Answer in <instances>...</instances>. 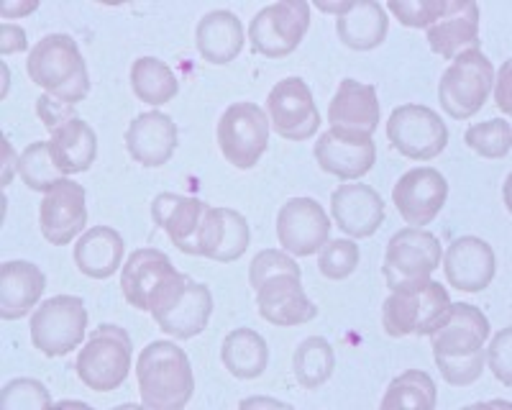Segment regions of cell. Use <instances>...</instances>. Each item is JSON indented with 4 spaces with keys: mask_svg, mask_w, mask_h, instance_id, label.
<instances>
[{
    "mask_svg": "<svg viewBox=\"0 0 512 410\" xmlns=\"http://www.w3.org/2000/svg\"><path fill=\"white\" fill-rule=\"evenodd\" d=\"M131 88H134V95L141 103L157 108L180 93V82L162 59L141 57L131 67Z\"/></svg>",
    "mask_w": 512,
    "mask_h": 410,
    "instance_id": "obj_33",
    "label": "cell"
},
{
    "mask_svg": "<svg viewBox=\"0 0 512 410\" xmlns=\"http://www.w3.org/2000/svg\"><path fill=\"white\" fill-rule=\"evenodd\" d=\"M446 198V177L438 170H433V167H415V170L405 172L397 180L395 190H392V200H395L397 211L413 229L428 226L443 211Z\"/></svg>",
    "mask_w": 512,
    "mask_h": 410,
    "instance_id": "obj_15",
    "label": "cell"
},
{
    "mask_svg": "<svg viewBox=\"0 0 512 410\" xmlns=\"http://www.w3.org/2000/svg\"><path fill=\"white\" fill-rule=\"evenodd\" d=\"M333 369H336V354L323 336H310L295 349L292 372L305 390H318L320 385H326L331 380Z\"/></svg>",
    "mask_w": 512,
    "mask_h": 410,
    "instance_id": "obj_34",
    "label": "cell"
},
{
    "mask_svg": "<svg viewBox=\"0 0 512 410\" xmlns=\"http://www.w3.org/2000/svg\"><path fill=\"white\" fill-rule=\"evenodd\" d=\"M379 118H382V108H379L377 88L369 85V82L346 77L338 85L336 95L331 100V108H328L331 129L372 136L379 126Z\"/></svg>",
    "mask_w": 512,
    "mask_h": 410,
    "instance_id": "obj_20",
    "label": "cell"
},
{
    "mask_svg": "<svg viewBox=\"0 0 512 410\" xmlns=\"http://www.w3.org/2000/svg\"><path fill=\"white\" fill-rule=\"evenodd\" d=\"M36 113H39L41 123H44L49 131L59 129L62 123L77 118L75 106H70V103H64V100L54 98V95H49V93H44L39 100H36Z\"/></svg>",
    "mask_w": 512,
    "mask_h": 410,
    "instance_id": "obj_43",
    "label": "cell"
},
{
    "mask_svg": "<svg viewBox=\"0 0 512 410\" xmlns=\"http://www.w3.org/2000/svg\"><path fill=\"white\" fill-rule=\"evenodd\" d=\"M441 267V241L425 229H402L387 244L384 280L395 290L408 282L425 280Z\"/></svg>",
    "mask_w": 512,
    "mask_h": 410,
    "instance_id": "obj_12",
    "label": "cell"
},
{
    "mask_svg": "<svg viewBox=\"0 0 512 410\" xmlns=\"http://www.w3.org/2000/svg\"><path fill=\"white\" fill-rule=\"evenodd\" d=\"M134 344L126 328L103 323L93 331L85 349L77 354V377L95 393H111L126 382L131 372Z\"/></svg>",
    "mask_w": 512,
    "mask_h": 410,
    "instance_id": "obj_6",
    "label": "cell"
},
{
    "mask_svg": "<svg viewBox=\"0 0 512 410\" xmlns=\"http://www.w3.org/2000/svg\"><path fill=\"white\" fill-rule=\"evenodd\" d=\"M26 72L31 82L70 106L82 103L90 93L88 65L77 49V41L67 34H49L36 41Z\"/></svg>",
    "mask_w": 512,
    "mask_h": 410,
    "instance_id": "obj_3",
    "label": "cell"
},
{
    "mask_svg": "<svg viewBox=\"0 0 512 410\" xmlns=\"http://www.w3.org/2000/svg\"><path fill=\"white\" fill-rule=\"evenodd\" d=\"M136 382L144 408L180 410L195 390L190 359L172 341H152L141 349L136 362Z\"/></svg>",
    "mask_w": 512,
    "mask_h": 410,
    "instance_id": "obj_2",
    "label": "cell"
},
{
    "mask_svg": "<svg viewBox=\"0 0 512 410\" xmlns=\"http://www.w3.org/2000/svg\"><path fill=\"white\" fill-rule=\"evenodd\" d=\"M448 0H390V11L408 29H428L446 13Z\"/></svg>",
    "mask_w": 512,
    "mask_h": 410,
    "instance_id": "obj_40",
    "label": "cell"
},
{
    "mask_svg": "<svg viewBox=\"0 0 512 410\" xmlns=\"http://www.w3.org/2000/svg\"><path fill=\"white\" fill-rule=\"evenodd\" d=\"M249 223L241 213L231 208H213L208 205L203 226L198 236L195 257H208L216 262H236L249 249Z\"/></svg>",
    "mask_w": 512,
    "mask_h": 410,
    "instance_id": "obj_21",
    "label": "cell"
},
{
    "mask_svg": "<svg viewBox=\"0 0 512 410\" xmlns=\"http://www.w3.org/2000/svg\"><path fill=\"white\" fill-rule=\"evenodd\" d=\"M195 44L205 62L210 65H228L244 49V29L236 13L210 11L200 18L195 31Z\"/></svg>",
    "mask_w": 512,
    "mask_h": 410,
    "instance_id": "obj_28",
    "label": "cell"
},
{
    "mask_svg": "<svg viewBox=\"0 0 512 410\" xmlns=\"http://www.w3.org/2000/svg\"><path fill=\"white\" fill-rule=\"evenodd\" d=\"M88 328V311L77 295H54L31 316V341L44 357H64L80 346Z\"/></svg>",
    "mask_w": 512,
    "mask_h": 410,
    "instance_id": "obj_8",
    "label": "cell"
},
{
    "mask_svg": "<svg viewBox=\"0 0 512 410\" xmlns=\"http://www.w3.org/2000/svg\"><path fill=\"white\" fill-rule=\"evenodd\" d=\"M331 213L338 229L354 239H369L384 221V203L369 185H338L331 195Z\"/></svg>",
    "mask_w": 512,
    "mask_h": 410,
    "instance_id": "obj_22",
    "label": "cell"
},
{
    "mask_svg": "<svg viewBox=\"0 0 512 410\" xmlns=\"http://www.w3.org/2000/svg\"><path fill=\"white\" fill-rule=\"evenodd\" d=\"M280 272H297V275H303L300 272V267H297V262L292 257H287L285 252H277V249H264V252H259L254 257V262H251V270H249V282L251 287H259L264 280H269V277L280 275Z\"/></svg>",
    "mask_w": 512,
    "mask_h": 410,
    "instance_id": "obj_41",
    "label": "cell"
},
{
    "mask_svg": "<svg viewBox=\"0 0 512 410\" xmlns=\"http://www.w3.org/2000/svg\"><path fill=\"white\" fill-rule=\"evenodd\" d=\"M510 341H512V328H502L500 334L492 339V346H489L487 352V362L495 372L497 380L502 382L505 387L512 385V362H510Z\"/></svg>",
    "mask_w": 512,
    "mask_h": 410,
    "instance_id": "obj_42",
    "label": "cell"
},
{
    "mask_svg": "<svg viewBox=\"0 0 512 410\" xmlns=\"http://www.w3.org/2000/svg\"><path fill=\"white\" fill-rule=\"evenodd\" d=\"M497 106L502 113H510V62H505L500 72V82H497Z\"/></svg>",
    "mask_w": 512,
    "mask_h": 410,
    "instance_id": "obj_45",
    "label": "cell"
},
{
    "mask_svg": "<svg viewBox=\"0 0 512 410\" xmlns=\"http://www.w3.org/2000/svg\"><path fill=\"white\" fill-rule=\"evenodd\" d=\"M210 313H213V295H210L208 285L185 277V290H182L180 298L169 305L167 311L157 313L154 321L159 323L164 334L187 341L203 334L210 321Z\"/></svg>",
    "mask_w": 512,
    "mask_h": 410,
    "instance_id": "obj_26",
    "label": "cell"
},
{
    "mask_svg": "<svg viewBox=\"0 0 512 410\" xmlns=\"http://www.w3.org/2000/svg\"><path fill=\"white\" fill-rule=\"evenodd\" d=\"M448 305L451 300L441 282H433L431 277L408 282L395 287L390 298L384 300L382 326L395 339L408 334L431 336L433 328L446 316Z\"/></svg>",
    "mask_w": 512,
    "mask_h": 410,
    "instance_id": "obj_5",
    "label": "cell"
},
{
    "mask_svg": "<svg viewBox=\"0 0 512 410\" xmlns=\"http://www.w3.org/2000/svg\"><path fill=\"white\" fill-rule=\"evenodd\" d=\"M331 221L313 198H292L277 213V239L285 252L310 257L328 241Z\"/></svg>",
    "mask_w": 512,
    "mask_h": 410,
    "instance_id": "obj_14",
    "label": "cell"
},
{
    "mask_svg": "<svg viewBox=\"0 0 512 410\" xmlns=\"http://www.w3.org/2000/svg\"><path fill=\"white\" fill-rule=\"evenodd\" d=\"M208 203L177 193H162L152 200V218L162 226L172 244L185 254L198 252V236Z\"/></svg>",
    "mask_w": 512,
    "mask_h": 410,
    "instance_id": "obj_23",
    "label": "cell"
},
{
    "mask_svg": "<svg viewBox=\"0 0 512 410\" xmlns=\"http://www.w3.org/2000/svg\"><path fill=\"white\" fill-rule=\"evenodd\" d=\"M310 29V6L305 0H282L251 18L249 41L254 54L282 59L300 47Z\"/></svg>",
    "mask_w": 512,
    "mask_h": 410,
    "instance_id": "obj_10",
    "label": "cell"
},
{
    "mask_svg": "<svg viewBox=\"0 0 512 410\" xmlns=\"http://www.w3.org/2000/svg\"><path fill=\"white\" fill-rule=\"evenodd\" d=\"M49 152L64 177L80 175V172H88L90 164L98 157V134L82 118H72L52 131Z\"/></svg>",
    "mask_w": 512,
    "mask_h": 410,
    "instance_id": "obj_29",
    "label": "cell"
},
{
    "mask_svg": "<svg viewBox=\"0 0 512 410\" xmlns=\"http://www.w3.org/2000/svg\"><path fill=\"white\" fill-rule=\"evenodd\" d=\"M318 267L328 280H346L359 267V246L349 239L326 241Z\"/></svg>",
    "mask_w": 512,
    "mask_h": 410,
    "instance_id": "obj_39",
    "label": "cell"
},
{
    "mask_svg": "<svg viewBox=\"0 0 512 410\" xmlns=\"http://www.w3.org/2000/svg\"><path fill=\"white\" fill-rule=\"evenodd\" d=\"M39 3L31 0V3H11V6H3V18H16V16H26V13L36 11Z\"/></svg>",
    "mask_w": 512,
    "mask_h": 410,
    "instance_id": "obj_46",
    "label": "cell"
},
{
    "mask_svg": "<svg viewBox=\"0 0 512 410\" xmlns=\"http://www.w3.org/2000/svg\"><path fill=\"white\" fill-rule=\"evenodd\" d=\"M0 403L6 410H41L52 408V395L47 393V387L41 385L39 380L31 377H18L3 387Z\"/></svg>",
    "mask_w": 512,
    "mask_h": 410,
    "instance_id": "obj_38",
    "label": "cell"
},
{
    "mask_svg": "<svg viewBox=\"0 0 512 410\" xmlns=\"http://www.w3.org/2000/svg\"><path fill=\"white\" fill-rule=\"evenodd\" d=\"M267 113L272 129L282 139L308 141L318 134L320 113L303 77H285L277 82L267 98Z\"/></svg>",
    "mask_w": 512,
    "mask_h": 410,
    "instance_id": "obj_13",
    "label": "cell"
},
{
    "mask_svg": "<svg viewBox=\"0 0 512 410\" xmlns=\"http://www.w3.org/2000/svg\"><path fill=\"white\" fill-rule=\"evenodd\" d=\"M18 172L31 190L49 193L59 180H64V172L54 162L49 152V141H34L26 147V152L18 157Z\"/></svg>",
    "mask_w": 512,
    "mask_h": 410,
    "instance_id": "obj_36",
    "label": "cell"
},
{
    "mask_svg": "<svg viewBox=\"0 0 512 410\" xmlns=\"http://www.w3.org/2000/svg\"><path fill=\"white\" fill-rule=\"evenodd\" d=\"M436 382L431 375H425L423 369H408L400 377L390 382L387 393L382 398V408H415V410H433L436 408Z\"/></svg>",
    "mask_w": 512,
    "mask_h": 410,
    "instance_id": "obj_35",
    "label": "cell"
},
{
    "mask_svg": "<svg viewBox=\"0 0 512 410\" xmlns=\"http://www.w3.org/2000/svg\"><path fill=\"white\" fill-rule=\"evenodd\" d=\"M464 141L469 149L484 159H502L510 154L512 144V126L502 118H492V121L474 123L472 129L464 134Z\"/></svg>",
    "mask_w": 512,
    "mask_h": 410,
    "instance_id": "obj_37",
    "label": "cell"
},
{
    "mask_svg": "<svg viewBox=\"0 0 512 410\" xmlns=\"http://www.w3.org/2000/svg\"><path fill=\"white\" fill-rule=\"evenodd\" d=\"M29 41H26V31L21 26L3 24L0 26V52L3 54H18L26 52Z\"/></svg>",
    "mask_w": 512,
    "mask_h": 410,
    "instance_id": "obj_44",
    "label": "cell"
},
{
    "mask_svg": "<svg viewBox=\"0 0 512 410\" xmlns=\"http://www.w3.org/2000/svg\"><path fill=\"white\" fill-rule=\"evenodd\" d=\"M387 29H390L387 11L379 3H372V0L351 3L349 11L336 18L338 39L344 41L349 49H354V52H372V49H377L387 39Z\"/></svg>",
    "mask_w": 512,
    "mask_h": 410,
    "instance_id": "obj_30",
    "label": "cell"
},
{
    "mask_svg": "<svg viewBox=\"0 0 512 410\" xmlns=\"http://www.w3.org/2000/svg\"><path fill=\"white\" fill-rule=\"evenodd\" d=\"M123 239L116 229L108 226H93L80 236L75 246V264L82 275L93 280H108L121 267Z\"/></svg>",
    "mask_w": 512,
    "mask_h": 410,
    "instance_id": "obj_31",
    "label": "cell"
},
{
    "mask_svg": "<svg viewBox=\"0 0 512 410\" xmlns=\"http://www.w3.org/2000/svg\"><path fill=\"white\" fill-rule=\"evenodd\" d=\"M349 8H351V0H338V3H326V0H318V11L336 13V18L344 16Z\"/></svg>",
    "mask_w": 512,
    "mask_h": 410,
    "instance_id": "obj_47",
    "label": "cell"
},
{
    "mask_svg": "<svg viewBox=\"0 0 512 410\" xmlns=\"http://www.w3.org/2000/svg\"><path fill=\"white\" fill-rule=\"evenodd\" d=\"M443 272L448 285L461 293H482L495 280V249L477 236L454 239L443 254Z\"/></svg>",
    "mask_w": 512,
    "mask_h": 410,
    "instance_id": "obj_18",
    "label": "cell"
},
{
    "mask_svg": "<svg viewBox=\"0 0 512 410\" xmlns=\"http://www.w3.org/2000/svg\"><path fill=\"white\" fill-rule=\"evenodd\" d=\"M495 85V70L482 49H466L451 59V67L438 82L441 108L456 121L477 116Z\"/></svg>",
    "mask_w": 512,
    "mask_h": 410,
    "instance_id": "obj_7",
    "label": "cell"
},
{
    "mask_svg": "<svg viewBox=\"0 0 512 410\" xmlns=\"http://www.w3.org/2000/svg\"><path fill=\"white\" fill-rule=\"evenodd\" d=\"M387 139L402 157L428 162L446 149L448 129L436 111L408 103L392 111L387 121Z\"/></svg>",
    "mask_w": 512,
    "mask_h": 410,
    "instance_id": "obj_11",
    "label": "cell"
},
{
    "mask_svg": "<svg viewBox=\"0 0 512 410\" xmlns=\"http://www.w3.org/2000/svg\"><path fill=\"white\" fill-rule=\"evenodd\" d=\"M251 405H256V408H259V405H269V408H290L287 403H277V400H264V398L244 400V403H241V408H251Z\"/></svg>",
    "mask_w": 512,
    "mask_h": 410,
    "instance_id": "obj_48",
    "label": "cell"
},
{
    "mask_svg": "<svg viewBox=\"0 0 512 410\" xmlns=\"http://www.w3.org/2000/svg\"><path fill=\"white\" fill-rule=\"evenodd\" d=\"M185 277L159 249H136L121 272V290L128 305L157 316L180 298Z\"/></svg>",
    "mask_w": 512,
    "mask_h": 410,
    "instance_id": "obj_4",
    "label": "cell"
},
{
    "mask_svg": "<svg viewBox=\"0 0 512 410\" xmlns=\"http://www.w3.org/2000/svg\"><path fill=\"white\" fill-rule=\"evenodd\" d=\"M297 272H280L256 287V308L274 326H300L318 316V308L303 293Z\"/></svg>",
    "mask_w": 512,
    "mask_h": 410,
    "instance_id": "obj_19",
    "label": "cell"
},
{
    "mask_svg": "<svg viewBox=\"0 0 512 410\" xmlns=\"http://www.w3.org/2000/svg\"><path fill=\"white\" fill-rule=\"evenodd\" d=\"M223 367L239 380H256L264 375L269 364V349L262 334L254 328H236L223 339L221 346Z\"/></svg>",
    "mask_w": 512,
    "mask_h": 410,
    "instance_id": "obj_32",
    "label": "cell"
},
{
    "mask_svg": "<svg viewBox=\"0 0 512 410\" xmlns=\"http://www.w3.org/2000/svg\"><path fill=\"white\" fill-rule=\"evenodd\" d=\"M218 147L236 170H251L269 147V118L256 103H233L218 121Z\"/></svg>",
    "mask_w": 512,
    "mask_h": 410,
    "instance_id": "obj_9",
    "label": "cell"
},
{
    "mask_svg": "<svg viewBox=\"0 0 512 410\" xmlns=\"http://www.w3.org/2000/svg\"><path fill=\"white\" fill-rule=\"evenodd\" d=\"M489 321L479 308L469 303H451L446 316L433 328V359L443 380L454 387L477 382L484 372Z\"/></svg>",
    "mask_w": 512,
    "mask_h": 410,
    "instance_id": "obj_1",
    "label": "cell"
},
{
    "mask_svg": "<svg viewBox=\"0 0 512 410\" xmlns=\"http://www.w3.org/2000/svg\"><path fill=\"white\" fill-rule=\"evenodd\" d=\"M425 31L431 49L443 59L479 49V6L474 0H448L446 13Z\"/></svg>",
    "mask_w": 512,
    "mask_h": 410,
    "instance_id": "obj_24",
    "label": "cell"
},
{
    "mask_svg": "<svg viewBox=\"0 0 512 410\" xmlns=\"http://www.w3.org/2000/svg\"><path fill=\"white\" fill-rule=\"evenodd\" d=\"M41 234L52 246L70 244L88 226L85 188L72 180H59L49 193H44L39 208Z\"/></svg>",
    "mask_w": 512,
    "mask_h": 410,
    "instance_id": "obj_16",
    "label": "cell"
},
{
    "mask_svg": "<svg viewBox=\"0 0 512 410\" xmlns=\"http://www.w3.org/2000/svg\"><path fill=\"white\" fill-rule=\"evenodd\" d=\"M315 159L320 170L336 175L338 180H359L374 167L377 149H374L372 136L328 129L318 136Z\"/></svg>",
    "mask_w": 512,
    "mask_h": 410,
    "instance_id": "obj_17",
    "label": "cell"
},
{
    "mask_svg": "<svg viewBox=\"0 0 512 410\" xmlns=\"http://www.w3.org/2000/svg\"><path fill=\"white\" fill-rule=\"evenodd\" d=\"M47 287V275L31 262H6L0 267V316L18 321L29 316Z\"/></svg>",
    "mask_w": 512,
    "mask_h": 410,
    "instance_id": "obj_27",
    "label": "cell"
},
{
    "mask_svg": "<svg viewBox=\"0 0 512 410\" xmlns=\"http://www.w3.org/2000/svg\"><path fill=\"white\" fill-rule=\"evenodd\" d=\"M126 149L144 167H162L177 149V126L167 113H141L126 129Z\"/></svg>",
    "mask_w": 512,
    "mask_h": 410,
    "instance_id": "obj_25",
    "label": "cell"
}]
</instances>
